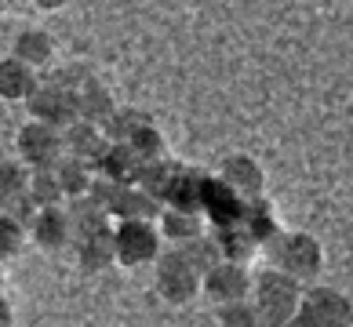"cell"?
<instances>
[{
  "mask_svg": "<svg viewBox=\"0 0 353 327\" xmlns=\"http://www.w3.org/2000/svg\"><path fill=\"white\" fill-rule=\"evenodd\" d=\"M11 55L15 59H22L30 70H48L51 62H55V41H51V33L48 30H22L19 36H15V44H11Z\"/></svg>",
  "mask_w": 353,
  "mask_h": 327,
  "instance_id": "cell-16",
  "label": "cell"
},
{
  "mask_svg": "<svg viewBox=\"0 0 353 327\" xmlns=\"http://www.w3.org/2000/svg\"><path fill=\"white\" fill-rule=\"evenodd\" d=\"M95 171L113 178V182H121V186H132V182H139L142 156L128 146V142H110V146L102 149V156L95 160Z\"/></svg>",
  "mask_w": 353,
  "mask_h": 327,
  "instance_id": "cell-14",
  "label": "cell"
},
{
  "mask_svg": "<svg viewBox=\"0 0 353 327\" xmlns=\"http://www.w3.org/2000/svg\"><path fill=\"white\" fill-rule=\"evenodd\" d=\"M212 237H215V244H219V255L222 258H230V262H252L255 255H259V244L252 233H248L241 222H230V226H212Z\"/></svg>",
  "mask_w": 353,
  "mask_h": 327,
  "instance_id": "cell-20",
  "label": "cell"
},
{
  "mask_svg": "<svg viewBox=\"0 0 353 327\" xmlns=\"http://www.w3.org/2000/svg\"><path fill=\"white\" fill-rule=\"evenodd\" d=\"M219 178L226 182V186L244 196V200H252V196H259L266 189V171H263V164L255 160V156H248V153H233L222 160L219 167Z\"/></svg>",
  "mask_w": 353,
  "mask_h": 327,
  "instance_id": "cell-11",
  "label": "cell"
},
{
  "mask_svg": "<svg viewBox=\"0 0 353 327\" xmlns=\"http://www.w3.org/2000/svg\"><path fill=\"white\" fill-rule=\"evenodd\" d=\"M30 196L37 204H62L66 200V193L59 186V175L55 167H30Z\"/></svg>",
  "mask_w": 353,
  "mask_h": 327,
  "instance_id": "cell-28",
  "label": "cell"
},
{
  "mask_svg": "<svg viewBox=\"0 0 353 327\" xmlns=\"http://www.w3.org/2000/svg\"><path fill=\"white\" fill-rule=\"evenodd\" d=\"M175 247H179V251L193 262V269H197L201 277H204V273H208V269H212L215 262L222 258V255H219V244H215V237H212V229H204V233H197V237H190V240L175 244Z\"/></svg>",
  "mask_w": 353,
  "mask_h": 327,
  "instance_id": "cell-26",
  "label": "cell"
},
{
  "mask_svg": "<svg viewBox=\"0 0 353 327\" xmlns=\"http://www.w3.org/2000/svg\"><path fill=\"white\" fill-rule=\"evenodd\" d=\"M26 233H30V240L41 247V251H48V255H55V251H62L66 244H73L66 200H62V204H44V207H37V215L30 218Z\"/></svg>",
  "mask_w": 353,
  "mask_h": 327,
  "instance_id": "cell-9",
  "label": "cell"
},
{
  "mask_svg": "<svg viewBox=\"0 0 353 327\" xmlns=\"http://www.w3.org/2000/svg\"><path fill=\"white\" fill-rule=\"evenodd\" d=\"M51 167H55L59 186H62V193H66V200H70V196H81V193L91 189V178H95V167H91V164L77 160V156H70V153H62Z\"/></svg>",
  "mask_w": 353,
  "mask_h": 327,
  "instance_id": "cell-23",
  "label": "cell"
},
{
  "mask_svg": "<svg viewBox=\"0 0 353 327\" xmlns=\"http://www.w3.org/2000/svg\"><path fill=\"white\" fill-rule=\"evenodd\" d=\"M161 251H164V237L153 218H117V226H113L117 266H124V269L150 266Z\"/></svg>",
  "mask_w": 353,
  "mask_h": 327,
  "instance_id": "cell-3",
  "label": "cell"
},
{
  "mask_svg": "<svg viewBox=\"0 0 353 327\" xmlns=\"http://www.w3.org/2000/svg\"><path fill=\"white\" fill-rule=\"evenodd\" d=\"M201 193H204V171L179 164L172 186H168V193H164V204L182 207V211H201Z\"/></svg>",
  "mask_w": 353,
  "mask_h": 327,
  "instance_id": "cell-18",
  "label": "cell"
},
{
  "mask_svg": "<svg viewBox=\"0 0 353 327\" xmlns=\"http://www.w3.org/2000/svg\"><path fill=\"white\" fill-rule=\"evenodd\" d=\"M215 324L219 327H259V309L252 298H233L215 309Z\"/></svg>",
  "mask_w": 353,
  "mask_h": 327,
  "instance_id": "cell-29",
  "label": "cell"
},
{
  "mask_svg": "<svg viewBox=\"0 0 353 327\" xmlns=\"http://www.w3.org/2000/svg\"><path fill=\"white\" fill-rule=\"evenodd\" d=\"M30 4L41 8V11H62V8L70 4V0H30Z\"/></svg>",
  "mask_w": 353,
  "mask_h": 327,
  "instance_id": "cell-33",
  "label": "cell"
},
{
  "mask_svg": "<svg viewBox=\"0 0 353 327\" xmlns=\"http://www.w3.org/2000/svg\"><path fill=\"white\" fill-rule=\"evenodd\" d=\"M263 247H266L273 266L292 273V277L303 280V284L317 280L321 269H324V244L313 237V233H303V229L288 233V229H281L277 237H273L270 244H263Z\"/></svg>",
  "mask_w": 353,
  "mask_h": 327,
  "instance_id": "cell-2",
  "label": "cell"
},
{
  "mask_svg": "<svg viewBox=\"0 0 353 327\" xmlns=\"http://www.w3.org/2000/svg\"><path fill=\"white\" fill-rule=\"evenodd\" d=\"M26 109H30L33 120H44L51 127H66L77 120V102H73V87L62 81H37L33 91L26 95Z\"/></svg>",
  "mask_w": 353,
  "mask_h": 327,
  "instance_id": "cell-6",
  "label": "cell"
},
{
  "mask_svg": "<svg viewBox=\"0 0 353 327\" xmlns=\"http://www.w3.org/2000/svg\"><path fill=\"white\" fill-rule=\"evenodd\" d=\"M33 84H37V70H30L15 55L0 59V102H26Z\"/></svg>",
  "mask_w": 353,
  "mask_h": 327,
  "instance_id": "cell-21",
  "label": "cell"
},
{
  "mask_svg": "<svg viewBox=\"0 0 353 327\" xmlns=\"http://www.w3.org/2000/svg\"><path fill=\"white\" fill-rule=\"evenodd\" d=\"M157 229H161V237L168 244H182V240H190V237H197V233L208 229V222L201 211H182V207H161V215H157Z\"/></svg>",
  "mask_w": 353,
  "mask_h": 327,
  "instance_id": "cell-17",
  "label": "cell"
},
{
  "mask_svg": "<svg viewBox=\"0 0 353 327\" xmlns=\"http://www.w3.org/2000/svg\"><path fill=\"white\" fill-rule=\"evenodd\" d=\"M241 226L252 233V237L259 244H270L277 233L284 229L281 226V215H277V207H273L263 193L252 196V200H244V211H241Z\"/></svg>",
  "mask_w": 353,
  "mask_h": 327,
  "instance_id": "cell-15",
  "label": "cell"
},
{
  "mask_svg": "<svg viewBox=\"0 0 353 327\" xmlns=\"http://www.w3.org/2000/svg\"><path fill=\"white\" fill-rule=\"evenodd\" d=\"M4 8H8V4H4V0H0V15H4Z\"/></svg>",
  "mask_w": 353,
  "mask_h": 327,
  "instance_id": "cell-34",
  "label": "cell"
},
{
  "mask_svg": "<svg viewBox=\"0 0 353 327\" xmlns=\"http://www.w3.org/2000/svg\"><path fill=\"white\" fill-rule=\"evenodd\" d=\"M303 280H295L292 273H284L277 266L263 269L259 277H252V302L259 309V324H270V327H281V324H292L295 309H299V298H303Z\"/></svg>",
  "mask_w": 353,
  "mask_h": 327,
  "instance_id": "cell-1",
  "label": "cell"
},
{
  "mask_svg": "<svg viewBox=\"0 0 353 327\" xmlns=\"http://www.w3.org/2000/svg\"><path fill=\"white\" fill-rule=\"evenodd\" d=\"M0 284H4V269H0Z\"/></svg>",
  "mask_w": 353,
  "mask_h": 327,
  "instance_id": "cell-35",
  "label": "cell"
},
{
  "mask_svg": "<svg viewBox=\"0 0 353 327\" xmlns=\"http://www.w3.org/2000/svg\"><path fill=\"white\" fill-rule=\"evenodd\" d=\"M201 295H208L215 306L233 302V298H248L252 295V273H248L244 262L219 258L215 266L201 277Z\"/></svg>",
  "mask_w": 353,
  "mask_h": 327,
  "instance_id": "cell-8",
  "label": "cell"
},
{
  "mask_svg": "<svg viewBox=\"0 0 353 327\" xmlns=\"http://www.w3.org/2000/svg\"><path fill=\"white\" fill-rule=\"evenodd\" d=\"M161 200H157L153 193H146L139 186V182H132V186H121V193H117V200L110 204V218H153L161 215Z\"/></svg>",
  "mask_w": 353,
  "mask_h": 327,
  "instance_id": "cell-19",
  "label": "cell"
},
{
  "mask_svg": "<svg viewBox=\"0 0 353 327\" xmlns=\"http://www.w3.org/2000/svg\"><path fill=\"white\" fill-rule=\"evenodd\" d=\"M66 215H70V229H73V240L84 237V233L99 229V226H110V211L102 207L91 193H81V196H70L66 200Z\"/></svg>",
  "mask_w": 353,
  "mask_h": 327,
  "instance_id": "cell-22",
  "label": "cell"
},
{
  "mask_svg": "<svg viewBox=\"0 0 353 327\" xmlns=\"http://www.w3.org/2000/svg\"><path fill=\"white\" fill-rule=\"evenodd\" d=\"M4 4H11V0H4Z\"/></svg>",
  "mask_w": 353,
  "mask_h": 327,
  "instance_id": "cell-36",
  "label": "cell"
},
{
  "mask_svg": "<svg viewBox=\"0 0 353 327\" xmlns=\"http://www.w3.org/2000/svg\"><path fill=\"white\" fill-rule=\"evenodd\" d=\"M157 295L164 298L168 306H190L193 298L201 295V273L193 269V262L179 251V247H168V251L157 255Z\"/></svg>",
  "mask_w": 353,
  "mask_h": 327,
  "instance_id": "cell-5",
  "label": "cell"
},
{
  "mask_svg": "<svg viewBox=\"0 0 353 327\" xmlns=\"http://www.w3.org/2000/svg\"><path fill=\"white\" fill-rule=\"evenodd\" d=\"M15 149H19V160L26 167H51L62 153H66L62 149V131L44 124V120L22 124L19 135H15Z\"/></svg>",
  "mask_w": 353,
  "mask_h": 327,
  "instance_id": "cell-7",
  "label": "cell"
},
{
  "mask_svg": "<svg viewBox=\"0 0 353 327\" xmlns=\"http://www.w3.org/2000/svg\"><path fill=\"white\" fill-rule=\"evenodd\" d=\"M110 146L106 131H102V124H91V120H73L62 127V149H66L70 156H77V160H84L95 167V160L102 156V149Z\"/></svg>",
  "mask_w": 353,
  "mask_h": 327,
  "instance_id": "cell-12",
  "label": "cell"
},
{
  "mask_svg": "<svg viewBox=\"0 0 353 327\" xmlns=\"http://www.w3.org/2000/svg\"><path fill=\"white\" fill-rule=\"evenodd\" d=\"M295 327H353V302L335 287H303L299 309L292 317Z\"/></svg>",
  "mask_w": 353,
  "mask_h": 327,
  "instance_id": "cell-4",
  "label": "cell"
},
{
  "mask_svg": "<svg viewBox=\"0 0 353 327\" xmlns=\"http://www.w3.org/2000/svg\"><path fill=\"white\" fill-rule=\"evenodd\" d=\"M175 171H179V160H172V156H157V160H146V164H142L139 186L146 189V193H153L157 200L164 204V193H168V186H172Z\"/></svg>",
  "mask_w": 353,
  "mask_h": 327,
  "instance_id": "cell-24",
  "label": "cell"
},
{
  "mask_svg": "<svg viewBox=\"0 0 353 327\" xmlns=\"http://www.w3.org/2000/svg\"><path fill=\"white\" fill-rule=\"evenodd\" d=\"M77 262H81L84 273H106L110 266H117V255H113V222L110 226H99L77 237Z\"/></svg>",
  "mask_w": 353,
  "mask_h": 327,
  "instance_id": "cell-13",
  "label": "cell"
},
{
  "mask_svg": "<svg viewBox=\"0 0 353 327\" xmlns=\"http://www.w3.org/2000/svg\"><path fill=\"white\" fill-rule=\"evenodd\" d=\"M128 146H132L139 156H142V164L146 160H157V156H168V142H164V135H161V127H157L153 120H146L132 138H128Z\"/></svg>",
  "mask_w": 353,
  "mask_h": 327,
  "instance_id": "cell-30",
  "label": "cell"
},
{
  "mask_svg": "<svg viewBox=\"0 0 353 327\" xmlns=\"http://www.w3.org/2000/svg\"><path fill=\"white\" fill-rule=\"evenodd\" d=\"M15 324V306L8 302V295L0 291V327H11Z\"/></svg>",
  "mask_w": 353,
  "mask_h": 327,
  "instance_id": "cell-32",
  "label": "cell"
},
{
  "mask_svg": "<svg viewBox=\"0 0 353 327\" xmlns=\"http://www.w3.org/2000/svg\"><path fill=\"white\" fill-rule=\"evenodd\" d=\"M26 240H30V233H26V226L19 218H11L8 211H0V262H8V258H15Z\"/></svg>",
  "mask_w": 353,
  "mask_h": 327,
  "instance_id": "cell-31",
  "label": "cell"
},
{
  "mask_svg": "<svg viewBox=\"0 0 353 327\" xmlns=\"http://www.w3.org/2000/svg\"><path fill=\"white\" fill-rule=\"evenodd\" d=\"M244 196H237L219 175H204V193H201V215L208 226H230L241 222Z\"/></svg>",
  "mask_w": 353,
  "mask_h": 327,
  "instance_id": "cell-10",
  "label": "cell"
},
{
  "mask_svg": "<svg viewBox=\"0 0 353 327\" xmlns=\"http://www.w3.org/2000/svg\"><path fill=\"white\" fill-rule=\"evenodd\" d=\"M22 193H30V167L22 160H4L0 164V207L19 200Z\"/></svg>",
  "mask_w": 353,
  "mask_h": 327,
  "instance_id": "cell-27",
  "label": "cell"
},
{
  "mask_svg": "<svg viewBox=\"0 0 353 327\" xmlns=\"http://www.w3.org/2000/svg\"><path fill=\"white\" fill-rule=\"evenodd\" d=\"M146 120H150V113H142L135 106H113V113L102 120V131H106L110 142H128Z\"/></svg>",
  "mask_w": 353,
  "mask_h": 327,
  "instance_id": "cell-25",
  "label": "cell"
}]
</instances>
